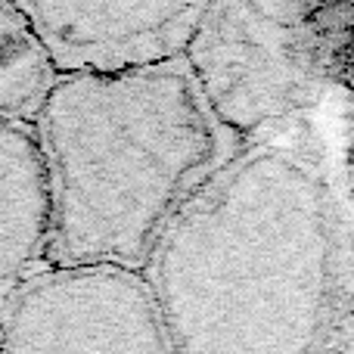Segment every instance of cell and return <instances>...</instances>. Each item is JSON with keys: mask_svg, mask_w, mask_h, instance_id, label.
I'll return each instance as SVG.
<instances>
[{"mask_svg": "<svg viewBox=\"0 0 354 354\" xmlns=\"http://www.w3.org/2000/svg\"><path fill=\"white\" fill-rule=\"evenodd\" d=\"M345 354H354V348H348V351H345Z\"/></svg>", "mask_w": 354, "mask_h": 354, "instance_id": "cell-10", "label": "cell"}, {"mask_svg": "<svg viewBox=\"0 0 354 354\" xmlns=\"http://www.w3.org/2000/svg\"><path fill=\"white\" fill-rule=\"evenodd\" d=\"M342 100H345V128H348V140H345V165L354 162V53H351V66H348V78L342 87Z\"/></svg>", "mask_w": 354, "mask_h": 354, "instance_id": "cell-8", "label": "cell"}, {"mask_svg": "<svg viewBox=\"0 0 354 354\" xmlns=\"http://www.w3.org/2000/svg\"><path fill=\"white\" fill-rule=\"evenodd\" d=\"M140 277L174 354L348 351L354 218L311 124L239 147Z\"/></svg>", "mask_w": 354, "mask_h": 354, "instance_id": "cell-1", "label": "cell"}, {"mask_svg": "<svg viewBox=\"0 0 354 354\" xmlns=\"http://www.w3.org/2000/svg\"><path fill=\"white\" fill-rule=\"evenodd\" d=\"M47 268L143 274L159 239L233 153L187 62L59 78L35 118Z\"/></svg>", "mask_w": 354, "mask_h": 354, "instance_id": "cell-2", "label": "cell"}, {"mask_svg": "<svg viewBox=\"0 0 354 354\" xmlns=\"http://www.w3.org/2000/svg\"><path fill=\"white\" fill-rule=\"evenodd\" d=\"M59 75L19 3H0V122L35 124Z\"/></svg>", "mask_w": 354, "mask_h": 354, "instance_id": "cell-7", "label": "cell"}, {"mask_svg": "<svg viewBox=\"0 0 354 354\" xmlns=\"http://www.w3.org/2000/svg\"><path fill=\"white\" fill-rule=\"evenodd\" d=\"M0 354H174L140 274L44 268L0 301Z\"/></svg>", "mask_w": 354, "mask_h": 354, "instance_id": "cell-4", "label": "cell"}, {"mask_svg": "<svg viewBox=\"0 0 354 354\" xmlns=\"http://www.w3.org/2000/svg\"><path fill=\"white\" fill-rule=\"evenodd\" d=\"M19 6L59 78H106L180 62L205 12V3L177 0H28Z\"/></svg>", "mask_w": 354, "mask_h": 354, "instance_id": "cell-5", "label": "cell"}, {"mask_svg": "<svg viewBox=\"0 0 354 354\" xmlns=\"http://www.w3.org/2000/svg\"><path fill=\"white\" fill-rule=\"evenodd\" d=\"M47 268V180L31 124L0 122V301Z\"/></svg>", "mask_w": 354, "mask_h": 354, "instance_id": "cell-6", "label": "cell"}, {"mask_svg": "<svg viewBox=\"0 0 354 354\" xmlns=\"http://www.w3.org/2000/svg\"><path fill=\"white\" fill-rule=\"evenodd\" d=\"M342 177H345V193H348V205H351V218H354V162L342 168Z\"/></svg>", "mask_w": 354, "mask_h": 354, "instance_id": "cell-9", "label": "cell"}, {"mask_svg": "<svg viewBox=\"0 0 354 354\" xmlns=\"http://www.w3.org/2000/svg\"><path fill=\"white\" fill-rule=\"evenodd\" d=\"M351 53L354 3L221 0L205 3L183 62L218 128L249 147L342 97Z\"/></svg>", "mask_w": 354, "mask_h": 354, "instance_id": "cell-3", "label": "cell"}]
</instances>
